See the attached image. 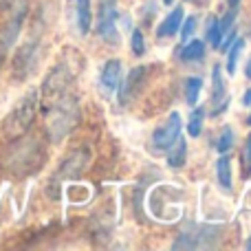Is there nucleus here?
<instances>
[{
	"label": "nucleus",
	"mask_w": 251,
	"mask_h": 251,
	"mask_svg": "<svg viewBox=\"0 0 251 251\" xmlns=\"http://www.w3.org/2000/svg\"><path fill=\"white\" fill-rule=\"evenodd\" d=\"M47 115H49V126H47L49 139H51L53 143H60L64 137H69V132L79 122L77 100H75L73 95H64L57 104H53L51 108L47 110Z\"/></svg>",
	"instance_id": "f257e3e1"
},
{
	"label": "nucleus",
	"mask_w": 251,
	"mask_h": 251,
	"mask_svg": "<svg viewBox=\"0 0 251 251\" xmlns=\"http://www.w3.org/2000/svg\"><path fill=\"white\" fill-rule=\"evenodd\" d=\"M38 106H40V91H29L18 106L7 115L4 119V134L9 139H18V137H25V132L33 126L35 122V115H38Z\"/></svg>",
	"instance_id": "f03ea898"
},
{
	"label": "nucleus",
	"mask_w": 251,
	"mask_h": 251,
	"mask_svg": "<svg viewBox=\"0 0 251 251\" xmlns=\"http://www.w3.org/2000/svg\"><path fill=\"white\" fill-rule=\"evenodd\" d=\"M71 84H73V73H71L66 62H60V64L47 75L42 88H40V101L44 104V110H49L53 104H57L64 95H69Z\"/></svg>",
	"instance_id": "7ed1b4c3"
},
{
	"label": "nucleus",
	"mask_w": 251,
	"mask_h": 251,
	"mask_svg": "<svg viewBox=\"0 0 251 251\" xmlns=\"http://www.w3.org/2000/svg\"><path fill=\"white\" fill-rule=\"evenodd\" d=\"M44 163V150L40 148L38 139H22L18 137V146L11 150L9 165L18 174L38 172V168Z\"/></svg>",
	"instance_id": "20e7f679"
},
{
	"label": "nucleus",
	"mask_w": 251,
	"mask_h": 251,
	"mask_svg": "<svg viewBox=\"0 0 251 251\" xmlns=\"http://www.w3.org/2000/svg\"><path fill=\"white\" fill-rule=\"evenodd\" d=\"M25 18H26V2L20 0V4H18L16 11H13V16L9 18V22L0 29V69H2L4 60H7L9 49L16 44L18 35H20L22 25H25Z\"/></svg>",
	"instance_id": "39448f33"
},
{
	"label": "nucleus",
	"mask_w": 251,
	"mask_h": 251,
	"mask_svg": "<svg viewBox=\"0 0 251 251\" xmlns=\"http://www.w3.org/2000/svg\"><path fill=\"white\" fill-rule=\"evenodd\" d=\"M181 128H183L181 115L170 113V117L154 130V134H152V148H154L156 152H168L170 148L174 146V141L181 137Z\"/></svg>",
	"instance_id": "423d86ee"
},
{
	"label": "nucleus",
	"mask_w": 251,
	"mask_h": 251,
	"mask_svg": "<svg viewBox=\"0 0 251 251\" xmlns=\"http://www.w3.org/2000/svg\"><path fill=\"white\" fill-rule=\"evenodd\" d=\"M148 75H150V66H134V69L126 75V79L119 84V101H122L124 106L139 97V93L146 88Z\"/></svg>",
	"instance_id": "0eeeda50"
},
{
	"label": "nucleus",
	"mask_w": 251,
	"mask_h": 251,
	"mask_svg": "<svg viewBox=\"0 0 251 251\" xmlns=\"http://www.w3.org/2000/svg\"><path fill=\"white\" fill-rule=\"evenodd\" d=\"M40 60V44L38 42H26L13 55V75L18 79H26L35 71Z\"/></svg>",
	"instance_id": "6e6552de"
},
{
	"label": "nucleus",
	"mask_w": 251,
	"mask_h": 251,
	"mask_svg": "<svg viewBox=\"0 0 251 251\" xmlns=\"http://www.w3.org/2000/svg\"><path fill=\"white\" fill-rule=\"evenodd\" d=\"M236 7H231L225 16L218 20L216 18V29H214V38H212V47L218 51H227V47L231 44V40L236 38L234 33V22H236Z\"/></svg>",
	"instance_id": "1a4fd4ad"
},
{
	"label": "nucleus",
	"mask_w": 251,
	"mask_h": 251,
	"mask_svg": "<svg viewBox=\"0 0 251 251\" xmlns=\"http://www.w3.org/2000/svg\"><path fill=\"white\" fill-rule=\"evenodd\" d=\"M115 18H117L115 0H101L100 13H97V35H101L104 40H115V42H117Z\"/></svg>",
	"instance_id": "9d476101"
},
{
	"label": "nucleus",
	"mask_w": 251,
	"mask_h": 251,
	"mask_svg": "<svg viewBox=\"0 0 251 251\" xmlns=\"http://www.w3.org/2000/svg\"><path fill=\"white\" fill-rule=\"evenodd\" d=\"M225 106H227V82L223 77L221 64H216L212 69V117H218L225 110Z\"/></svg>",
	"instance_id": "9b49d317"
},
{
	"label": "nucleus",
	"mask_w": 251,
	"mask_h": 251,
	"mask_svg": "<svg viewBox=\"0 0 251 251\" xmlns=\"http://www.w3.org/2000/svg\"><path fill=\"white\" fill-rule=\"evenodd\" d=\"M88 161V150H77L73 152V154L69 156V159L64 161V163L60 165V172H57V181H64V178H71V176H77L79 172L84 170V165H86Z\"/></svg>",
	"instance_id": "f8f14e48"
},
{
	"label": "nucleus",
	"mask_w": 251,
	"mask_h": 251,
	"mask_svg": "<svg viewBox=\"0 0 251 251\" xmlns=\"http://www.w3.org/2000/svg\"><path fill=\"white\" fill-rule=\"evenodd\" d=\"M100 84L106 88L108 93L117 91L119 84H122V62L119 60H108L101 69V75H100Z\"/></svg>",
	"instance_id": "ddd939ff"
},
{
	"label": "nucleus",
	"mask_w": 251,
	"mask_h": 251,
	"mask_svg": "<svg viewBox=\"0 0 251 251\" xmlns=\"http://www.w3.org/2000/svg\"><path fill=\"white\" fill-rule=\"evenodd\" d=\"M181 22H183V9L181 7H174L172 11H170L168 16L163 18V22L159 25V29H156V35H159V38H172V35L178 33V29H181Z\"/></svg>",
	"instance_id": "4468645a"
},
{
	"label": "nucleus",
	"mask_w": 251,
	"mask_h": 251,
	"mask_svg": "<svg viewBox=\"0 0 251 251\" xmlns=\"http://www.w3.org/2000/svg\"><path fill=\"white\" fill-rule=\"evenodd\" d=\"M205 57V42L203 40H192V42H183V49L178 51V60L181 62H199Z\"/></svg>",
	"instance_id": "2eb2a0df"
},
{
	"label": "nucleus",
	"mask_w": 251,
	"mask_h": 251,
	"mask_svg": "<svg viewBox=\"0 0 251 251\" xmlns=\"http://www.w3.org/2000/svg\"><path fill=\"white\" fill-rule=\"evenodd\" d=\"M187 159V143L183 137H178L174 141V146L168 150V165L170 168H183Z\"/></svg>",
	"instance_id": "dca6fc26"
},
{
	"label": "nucleus",
	"mask_w": 251,
	"mask_h": 251,
	"mask_svg": "<svg viewBox=\"0 0 251 251\" xmlns=\"http://www.w3.org/2000/svg\"><path fill=\"white\" fill-rule=\"evenodd\" d=\"M93 25V9L91 0H77V29L79 35H86Z\"/></svg>",
	"instance_id": "f3484780"
},
{
	"label": "nucleus",
	"mask_w": 251,
	"mask_h": 251,
	"mask_svg": "<svg viewBox=\"0 0 251 251\" xmlns=\"http://www.w3.org/2000/svg\"><path fill=\"white\" fill-rule=\"evenodd\" d=\"M216 178H218V185L229 194L231 192V163L225 154L218 156V161H216Z\"/></svg>",
	"instance_id": "a211bd4d"
},
{
	"label": "nucleus",
	"mask_w": 251,
	"mask_h": 251,
	"mask_svg": "<svg viewBox=\"0 0 251 251\" xmlns=\"http://www.w3.org/2000/svg\"><path fill=\"white\" fill-rule=\"evenodd\" d=\"M243 49H245V40L243 38H234L231 40V44L227 47V51H229V55H227V73L229 75L236 73V66H238V60H240Z\"/></svg>",
	"instance_id": "6ab92c4d"
},
{
	"label": "nucleus",
	"mask_w": 251,
	"mask_h": 251,
	"mask_svg": "<svg viewBox=\"0 0 251 251\" xmlns=\"http://www.w3.org/2000/svg\"><path fill=\"white\" fill-rule=\"evenodd\" d=\"M205 108L201 106V108H194L190 115V122H187V132L192 134V137H199L201 132H203V124H205Z\"/></svg>",
	"instance_id": "aec40b11"
},
{
	"label": "nucleus",
	"mask_w": 251,
	"mask_h": 251,
	"mask_svg": "<svg viewBox=\"0 0 251 251\" xmlns=\"http://www.w3.org/2000/svg\"><path fill=\"white\" fill-rule=\"evenodd\" d=\"M201 91H203V79H201V77H187L185 79V101L190 106L196 104Z\"/></svg>",
	"instance_id": "412c9836"
},
{
	"label": "nucleus",
	"mask_w": 251,
	"mask_h": 251,
	"mask_svg": "<svg viewBox=\"0 0 251 251\" xmlns=\"http://www.w3.org/2000/svg\"><path fill=\"white\" fill-rule=\"evenodd\" d=\"M231 146H234V130H231V126H225L221 137H218V143H216L218 154H227V152L231 150Z\"/></svg>",
	"instance_id": "4be33fe9"
},
{
	"label": "nucleus",
	"mask_w": 251,
	"mask_h": 251,
	"mask_svg": "<svg viewBox=\"0 0 251 251\" xmlns=\"http://www.w3.org/2000/svg\"><path fill=\"white\" fill-rule=\"evenodd\" d=\"M130 51L137 57H141L143 53H146V40H143V33L139 29H132V35H130Z\"/></svg>",
	"instance_id": "5701e85b"
},
{
	"label": "nucleus",
	"mask_w": 251,
	"mask_h": 251,
	"mask_svg": "<svg viewBox=\"0 0 251 251\" xmlns=\"http://www.w3.org/2000/svg\"><path fill=\"white\" fill-rule=\"evenodd\" d=\"M194 31H196V18H194V16L185 18V22H181V29H178V33H181L183 42H187V40L192 38V33H194Z\"/></svg>",
	"instance_id": "b1692460"
},
{
	"label": "nucleus",
	"mask_w": 251,
	"mask_h": 251,
	"mask_svg": "<svg viewBox=\"0 0 251 251\" xmlns=\"http://www.w3.org/2000/svg\"><path fill=\"white\" fill-rule=\"evenodd\" d=\"M243 174L245 176H251V134L245 141V148H243Z\"/></svg>",
	"instance_id": "393cba45"
},
{
	"label": "nucleus",
	"mask_w": 251,
	"mask_h": 251,
	"mask_svg": "<svg viewBox=\"0 0 251 251\" xmlns=\"http://www.w3.org/2000/svg\"><path fill=\"white\" fill-rule=\"evenodd\" d=\"M243 104H245V106H251V88H249L247 93H245V97H243Z\"/></svg>",
	"instance_id": "a878e982"
},
{
	"label": "nucleus",
	"mask_w": 251,
	"mask_h": 251,
	"mask_svg": "<svg viewBox=\"0 0 251 251\" xmlns=\"http://www.w3.org/2000/svg\"><path fill=\"white\" fill-rule=\"evenodd\" d=\"M245 75L251 79V60H249V64H247V69H245Z\"/></svg>",
	"instance_id": "bb28decb"
},
{
	"label": "nucleus",
	"mask_w": 251,
	"mask_h": 251,
	"mask_svg": "<svg viewBox=\"0 0 251 251\" xmlns=\"http://www.w3.org/2000/svg\"><path fill=\"white\" fill-rule=\"evenodd\" d=\"M238 2H240V0H229V7H236Z\"/></svg>",
	"instance_id": "cd10ccee"
},
{
	"label": "nucleus",
	"mask_w": 251,
	"mask_h": 251,
	"mask_svg": "<svg viewBox=\"0 0 251 251\" xmlns=\"http://www.w3.org/2000/svg\"><path fill=\"white\" fill-rule=\"evenodd\" d=\"M163 2H165V4H172V2H174V0H163Z\"/></svg>",
	"instance_id": "c85d7f7f"
},
{
	"label": "nucleus",
	"mask_w": 251,
	"mask_h": 251,
	"mask_svg": "<svg viewBox=\"0 0 251 251\" xmlns=\"http://www.w3.org/2000/svg\"><path fill=\"white\" fill-rule=\"evenodd\" d=\"M247 249H251V240H249V243H247Z\"/></svg>",
	"instance_id": "c756f323"
},
{
	"label": "nucleus",
	"mask_w": 251,
	"mask_h": 251,
	"mask_svg": "<svg viewBox=\"0 0 251 251\" xmlns=\"http://www.w3.org/2000/svg\"><path fill=\"white\" fill-rule=\"evenodd\" d=\"M247 122H249V126H251V115H249V119H247Z\"/></svg>",
	"instance_id": "7c9ffc66"
}]
</instances>
